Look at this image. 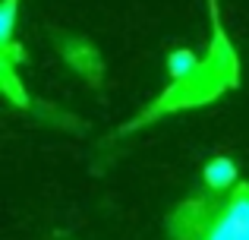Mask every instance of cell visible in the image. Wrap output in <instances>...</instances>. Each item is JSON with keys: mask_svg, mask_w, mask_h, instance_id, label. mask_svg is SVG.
Wrapping results in <instances>:
<instances>
[{"mask_svg": "<svg viewBox=\"0 0 249 240\" xmlns=\"http://www.w3.org/2000/svg\"><path fill=\"white\" fill-rule=\"evenodd\" d=\"M208 16H212V44H208L205 60H199V67H196L186 79L170 82L164 92H161L136 120H129L120 133H133V129L145 127V123L164 117V114L208 105V101H214L218 95H224L227 89H233L240 82V60H237V51H233L231 38H227L224 22H221L218 0H208Z\"/></svg>", "mask_w": 249, "mask_h": 240, "instance_id": "6da1fadb", "label": "cell"}, {"mask_svg": "<svg viewBox=\"0 0 249 240\" xmlns=\"http://www.w3.org/2000/svg\"><path fill=\"white\" fill-rule=\"evenodd\" d=\"M199 240H249V184H237L221 199Z\"/></svg>", "mask_w": 249, "mask_h": 240, "instance_id": "7a4b0ae2", "label": "cell"}, {"mask_svg": "<svg viewBox=\"0 0 249 240\" xmlns=\"http://www.w3.org/2000/svg\"><path fill=\"white\" fill-rule=\"evenodd\" d=\"M22 60H25V51L19 48L16 41L0 48V86H3L6 98L16 108H29V92H25L16 79V63H22Z\"/></svg>", "mask_w": 249, "mask_h": 240, "instance_id": "3957f363", "label": "cell"}, {"mask_svg": "<svg viewBox=\"0 0 249 240\" xmlns=\"http://www.w3.org/2000/svg\"><path fill=\"white\" fill-rule=\"evenodd\" d=\"M60 54L70 60V67H76V73H82L89 82L101 79V57L82 38H60Z\"/></svg>", "mask_w": 249, "mask_h": 240, "instance_id": "277c9868", "label": "cell"}, {"mask_svg": "<svg viewBox=\"0 0 249 240\" xmlns=\"http://www.w3.org/2000/svg\"><path fill=\"white\" fill-rule=\"evenodd\" d=\"M202 177H205L208 193L221 196V193H227L233 184H237V165H233V158H227V155H214V158L205 165Z\"/></svg>", "mask_w": 249, "mask_h": 240, "instance_id": "5b68a950", "label": "cell"}, {"mask_svg": "<svg viewBox=\"0 0 249 240\" xmlns=\"http://www.w3.org/2000/svg\"><path fill=\"white\" fill-rule=\"evenodd\" d=\"M196 67H199V57H196L193 51H186V48L170 51V57H167V73H170V79H174V82L186 79Z\"/></svg>", "mask_w": 249, "mask_h": 240, "instance_id": "8992f818", "label": "cell"}, {"mask_svg": "<svg viewBox=\"0 0 249 240\" xmlns=\"http://www.w3.org/2000/svg\"><path fill=\"white\" fill-rule=\"evenodd\" d=\"M16 10H19V0H3V3H0V48L13 44V29H16Z\"/></svg>", "mask_w": 249, "mask_h": 240, "instance_id": "52a82bcc", "label": "cell"}]
</instances>
